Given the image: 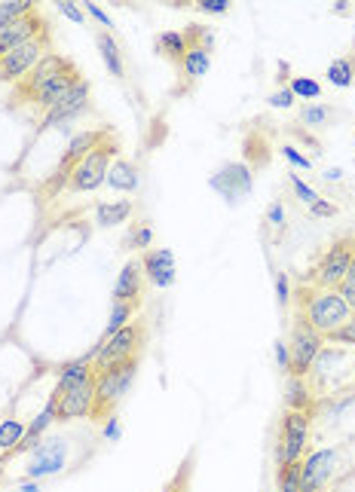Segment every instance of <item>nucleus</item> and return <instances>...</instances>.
Returning <instances> with one entry per match:
<instances>
[{
	"mask_svg": "<svg viewBox=\"0 0 355 492\" xmlns=\"http://www.w3.org/2000/svg\"><path fill=\"white\" fill-rule=\"evenodd\" d=\"M298 315L307 322L313 331H319L322 337H328L331 331H337L340 324H346L355 312L343 303V297L337 290H325L316 285H300L298 288Z\"/></svg>",
	"mask_w": 355,
	"mask_h": 492,
	"instance_id": "nucleus-1",
	"label": "nucleus"
},
{
	"mask_svg": "<svg viewBox=\"0 0 355 492\" xmlns=\"http://www.w3.org/2000/svg\"><path fill=\"white\" fill-rule=\"evenodd\" d=\"M138 364H142V355L126 358L120 364H110L105 370H95V404L89 419L105 422L108 416L123 404V398L129 394L132 383H135L138 376Z\"/></svg>",
	"mask_w": 355,
	"mask_h": 492,
	"instance_id": "nucleus-2",
	"label": "nucleus"
},
{
	"mask_svg": "<svg viewBox=\"0 0 355 492\" xmlns=\"http://www.w3.org/2000/svg\"><path fill=\"white\" fill-rule=\"evenodd\" d=\"M117 156H120V141H117L114 135H108L92 153H86L83 160H80L77 166L71 168L65 190H71V193H92V190H99L101 184L108 181V171H110V166H114Z\"/></svg>",
	"mask_w": 355,
	"mask_h": 492,
	"instance_id": "nucleus-3",
	"label": "nucleus"
},
{
	"mask_svg": "<svg viewBox=\"0 0 355 492\" xmlns=\"http://www.w3.org/2000/svg\"><path fill=\"white\" fill-rule=\"evenodd\" d=\"M144 346H147V324L144 318H135V322H129L123 331H117L114 337L99 340V346L86 358L92 361L95 370H105L110 364L126 361V358H138L144 352Z\"/></svg>",
	"mask_w": 355,
	"mask_h": 492,
	"instance_id": "nucleus-4",
	"label": "nucleus"
},
{
	"mask_svg": "<svg viewBox=\"0 0 355 492\" xmlns=\"http://www.w3.org/2000/svg\"><path fill=\"white\" fill-rule=\"evenodd\" d=\"M352 257H355V236L334 238V242H331V248L322 255L319 263L313 266V272H309V281H313L316 288L337 290L340 281H343L346 272H350Z\"/></svg>",
	"mask_w": 355,
	"mask_h": 492,
	"instance_id": "nucleus-5",
	"label": "nucleus"
},
{
	"mask_svg": "<svg viewBox=\"0 0 355 492\" xmlns=\"http://www.w3.org/2000/svg\"><path fill=\"white\" fill-rule=\"evenodd\" d=\"M47 52H53V37H49V31L34 37V40H28V43H22L16 49H10L4 58H0V83L19 86L22 80L40 65V58L47 56Z\"/></svg>",
	"mask_w": 355,
	"mask_h": 492,
	"instance_id": "nucleus-6",
	"label": "nucleus"
},
{
	"mask_svg": "<svg viewBox=\"0 0 355 492\" xmlns=\"http://www.w3.org/2000/svg\"><path fill=\"white\" fill-rule=\"evenodd\" d=\"M325 346V337L319 331H313L303 318L294 312L291 322V340H288V352H291V376H309L316 358H319Z\"/></svg>",
	"mask_w": 355,
	"mask_h": 492,
	"instance_id": "nucleus-7",
	"label": "nucleus"
},
{
	"mask_svg": "<svg viewBox=\"0 0 355 492\" xmlns=\"http://www.w3.org/2000/svg\"><path fill=\"white\" fill-rule=\"evenodd\" d=\"M68 465V441L65 437H40V444L28 456L25 477L28 480H40V477L58 474Z\"/></svg>",
	"mask_w": 355,
	"mask_h": 492,
	"instance_id": "nucleus-8",
	"label": "nucleus"
},
{
	"mask_svg": "<svg viewBox=\"0 0 355 492\" xmlns=\"http://www.w3.org/2000/svg\"><path fill=\"white\" fill-rule=\"evenodd\" d=\"M337 465H340V453L334 446H325V450H316V453H309V456H303L300 492H325L331 477L337 474Z\"/></svg>",
	"mask_w": 355,
	"mask_h": 492,
	"instance_id": "nucleus-9",
	"label": "nucleus"
},
{
	"mask_svg": "<svg viewBox=\"0 0 355 492\" xmlns=\"http://www.w3.org/2000/svg\"><path fill=\"white\" fill-rule=\"evenodd\" d=\"M108 135H110V129H86V132H80V135H74L68 141V147H65L62 162H58V175L47 184V190H56V193L62 190V184H68L71 168L77 166V162L83 160L86 153H92Z\"/></svg>",
	"mask_w": 355,
	"mask_h": 492,
	"instance_id": "nucleus-10",
	"label": "nucleus"
},
{
	"mask_svg": "<svg viewBox=\"0 0 355 492\" xmlns=\"http://www.w3.org/2000/svg\"><path fill=\"white\" fill-rule=\"evenodd\" d=\"M89 108H92V99H89V80L80 77L71 92L65 95L49 114L40 117V129H56V125H65V123H71V119H80Z\"/></svg>",
	"mask_w": 355,
	"mask_h": 492,
	"instance_id": "nucleus-11",
	"label": "nucleus"
},
{
	"mask_svg": "<svg viewBox=\"0 0 355 492\" xmlns=\"http://www.w3.org/2000/svg\"><path fill=\"white\" fill-rule=\"evenodd\" d=\"M47 31H49V22L40 10H34L31 16H22L16 22H0V58H4L10 49H16L22 43L34 40V37H40Z\"/></svg>",
	"mask_w": 355,
	"mask_h": 492,
	"instance_id": "nucleus-12",
	"label": "nucleus"
},
{
	"mask_svg": "<svg viewBox=\"0 0 355 492\" xmlns=\"http://www.w3.org/2000/svg\"><path fill=\"white\" fill-rule=\"evenodd\" d=\"M80 77H83V73H80V71H77V65L71 62L62 73H56V77L49 80V83H43L40 89H37V92H34L25 104H28V108H34L40 117H43V114H49V110H53L56 104L71 92L74 83H77Z\"/></svg>",
	"mask_w": 355,
	"mask_h": 492,
	"instance_id": "nucleus-13",
	"label": "nucleus"
},
{
	"mask_svg": "<svg viewBox=\"0 0 355 492\" xmlns=\"http://www.w3.org/2000/svg\"><path fill=\"white\" fill-rule=\"evenodd\" d=\"M279 437H282V444H285L288 465H291V462H300L303 450H307V441H309V413L307 410H285Z\"/></svg>",
	"mask_w": 355,
	"mask_h": 492,
	"instance_id": "nucleus-14",
	"label": "nucleus"
},
{
	"mask_svg": "<svg viewBox=\"0 0 355 492\" xmlns=\"http://www.w3.org/2000/svg\"><path fill=\"white\" fill-rule=\"evenodd\" d=\"M68 65H71V58H65L62 52H47V56L40 58V65H37V68L16 86V92H13V101L25 104L37 92V89H40L43 83H49V80H53L56 73H62L65 68H68Z\"/></svg>",
	"mask_w": 355,
	"mask_h": 492,
	"instance_id": "nucleus-15",
	"label": "nucleus"
},
{
	"mask_svg": "<svg viewBox=\"0 0 355 492\" xmlns=\"http://www.w3.org/2000/svg\"><path fill=\"white\" fill-rule=\"evenodd\" d=\"M92 404H95V379L74 385L65 394H58V422L89 419L92 416Z\"/></svg>",
	"mask_w": 355,
	"mask_h": 492,
	"instance_id": "nucleus-16",
	"label": "nucleus"
},
{
	"mask_svg": "<svg viewBox=\"0 0 355 492\" xmlns=\"http://www.w3.org/2000/svg\"><path fill=\"white\" fill-rule=\"evenodd\" d=\"M212 187L224 199L236 203V199L246 196V193L255 187V175H251V168L242 166V162H227V166L212 177Z\"/></svg>",
	"mask_w": 355,
	"mask_h": 492,
	"instance_id": "nucleus-17",
	"label": "nucleus"
},
{
	"mask_svg": "<svg viewBox=\"0 0 355 492\" xmlns=\"http://www.w3.org/2000/svg\"><path fill=\"white\" fill-rule=\"evenodd\" d=\"M142 270L147 275L153 288H172L175 279H178V270H175V255L172 248H151L144 251L142 257Z\"/></svg>",
	"mask_w": 355,
	"mask_h": 492,
	"instance_id": "nucleus-18",
	"label": "nucleus"
},
{
	"mask_svg": "<svg viewBox=\"0 0 355 492\" xmlns=\"http://www.w3.org/2000/svg\"><path fill=\"white\" fill-rule=\"evenodd\" d=\"M144 294V270L142 260H129L123 266L120 275L114 281V303H129V300H142Z\"/></svg>",
	"mask_w": 355,
	"mask_h": 492,
	"instance_id": "nucleus-19",
	"label": "nucleus"
},
{
	"mask_svg": "<svg viewBox=\"0 0 355 492\" xmlns=\"http://www.w3.org/2000/svg\"><path fill=\"white\" fill-rule=\"evenodd\" d=\"M132 214H135V203H132V199H120V203H101V205H95V227H101V229L123 227Z\"/></svg>",
	"mask_w": 355,
	"mask_h": 492,
	"instance_id": "nucleus-20",
	"label": "nucleus"
},
{
	"mask_svg": "<svg viewBox=\"0 0 355 492\" xmlns=\"http://www.w3.org/2000/svg\"><path fill=\"white\" fill-rule=\"evenodd\" d=\"M108 187L117 193H132L138 187V168L135 162H129L126 156H117L114 166L108 171Z\"/></svg>",
	"mask_w": 355,
	"mask_h": 492,
	"instance_id": "nucleus-21",
	"label": "nucleus"
},
{
	"mask_svg": "<svg viewBox=\"0 0 355 492\" xmlns=\"http://www.w3.org/2000/svg\"><path fill=\"white\" fill-rule=\"evenodd\" d=\"M95 43H99V52H101V62H105V68H108L110 73H114L117 80H123V77H126L123 52H120V43L114 40V34L101 28V31L95 34Z\"/></svg>",
	"mask_w": 355,
	"mask_h": 492,
	"instance_id": "nucleus-22",
	"label": "nucleus"
},
{
	"mask_svg": "<svg viewBox=\"0 0 355 492\" xmlns=\"http://www.w3.org/2000/svg\"><path fill=\"white\" fill-rule=\"evenodd\" d=\"M313 407V385L307 376H291L288 374L285 383V410H307Z\"/></svg>",
	"mask_w": 355,
	"mask_h": 492,
	"instance_id": "nucleus-23",
	"label": "nucleus"
},
{
	"mask_svg": "<svg viewBox=\"0 0 355 492\" xmlns=\"http://www.w3.org/2000/svg\"><path fill=\"white\" fill-rule=\"evenodd\" d=\"M212 68V49L203 47V43H194L187 49V56L181 58V71L187 80H203Z\"/></svg>",
	"mask_w": 355,
	"mask_h": 492,
	"instance_id": "nucleus-24",
	"label": "nucleus"
},
{
	"mask_svg": "<svg viewBox=\"0 0 355 492\" xmlns=\"http://www.w3.org/2000/svg\"><path fill=\"white\" fill-rule=\"evenodd\" d=\"M28 425L16 419V416H6V419H0V456L10 459L13 453H16V446L22 444V437H25Z\"/></svg>",
	"mask_w": 355,
	"mask_h": 492,
	"instance_id": "nucleus-25",
	"label": "nucleus"
},
{
	"mask_svg": "<svg viewBox=\"0 0 355 492\" xmlns=\"http://www.w3.org/2000/svg\"><path fill=\"white\" fill-rule=\"evenodd\" d=\"M138 309H142V300H129V303H114V306H110V318H108V327H105V333H101V340L114 337V333L123 331V327L129 322H135Z\"/></svg>",
	"mask_w": 355,
	"mask_h": 492,
	"instance_id": "nucleus-26",
	"label": "nucleus"
},
{
	"mask_svg": "<svg viewBox=\"0 0 355 492\" xmlns=\"http://www.w3.org/2000/svg\"><path fill=\"white\" fill-rule=\"evenodd\" d=\"M187 37L184 31H162L157 37V52L162 58H169L172 65H181V58L187 56Z\"/></svg>",
	"mask_w": 355,
	"mask_h": 492,
	"instance_id": "nucleus-27",
	"label": "nucleus"
},
{
	"mask_svg": "<svg viewBox=\"0 0 355 492\" xmlns=\"http://www.w3.org/2000/svg\"><path fill=\"white\" fill-rule=\"evenodd\" d=\"M328 83L337 86V89H350L355 83V52H350V56H340L334 58V62L328 65Z\"/></svg>",
	"mask_w": 355,
	"mask_h": 492,
	"instance_id": "nucleus-28",
	"label": "nucleus"
},
{
	"mask_svg": "<svg viewBox=\"0 0 355 492\" xmlns=\"http://www.w3.org/2000/svg\"><path fill=\"white\" fill-rule=\"evenodd\" d=\"M153 236H157V233H153V223L138 220V223H132L129 233L123 236V248L126 251H151Z\"/></svg>",
	"mask_w": 355,
	"mask_h": 492,
	"instance_id": "nucleus-29",
	"label": "nucleus"
},
{
	"mask_svg": "<svg viewBox=\"0 0 355 492\" xmlns=\"http://www.w3.org/2000/svg\"><path fill=\"white\" fill-rule=\"evenodd\" d=\"M331 117H334L331 104H307V108H300V123L309 125V129H322Z\"/></svg>",
	"mask_w": 355,
	"mask_h": 492,
	"instance_id": "nucleus-30",
	"label": "nucleus"
},
{
	"mask_svg": "<svg viewBox=\"0 0 355 492\" xmlns=\"http://www.w3.org/2000/svg\"><path fill=\"white\" fill-rule=\"evenodd\" d=\"M288 89H291L294 99H307V101L322 99V86L316 83L313 77H291V83H288Z\"/></svg>",
	"mask_w": 355,
	"mask_h": 492,
	"instance_id": "nucleus-31",
	"label": "nucleus"
},
{
	"mask_svg": "<svg viewBox=\"0 0 355 492\" xmlns=\"http://www.w3.org/2000/svg\"><path fill=\"white\" fill-rule=\"evenodd\" d=\"M300 462H291V465H285L282 471H276L279 492H300Z\"/></svg>",
	"mask_w": 355,
	"mask_h": 492,
	"instance_id": "nucleus-32",
	"label": "nucleus"
},
{
	"mask_svg": "<svg viewBox=\"0 0 355 492\" xmlns=\"http://www.w3.org/2000/svg\"><path fill=\"white\" fill-rule=\"evenodd\" d=\"M37 6L31 0H10V4H0V22H16L22 16H31Z\"/></svg>",
	"mask_w": 355,
	"mask_h": 492,
	"instance_id": "nucleus-33",
	"label": "nucleus"
},
{
	"mask_svg": "<svg viewBox=\"0 0 355 492\" xmlns=\"http://www.w3.org/2000/svg\"><path fill=\"white\" fill-rule=\"evenodd\" d=\"M325 342H337V346H352L355 349V315L346 324H340L337 331H331Z\"/></svg>",
	"mask_w": 355,
	"mask_h": 492,
	"instance_id": "nucleus-34",
	"label": "nucleus"
},
{
	"mask_svg": "<svg viewBox=\"0 0 355 492\" xmlns=\"http://www.w3.org/2000/svg\"><path fill=\"white\" fill-rule=\"evenodd\" d=\"M337 294L343 297V303L355 312V257H352V263H350V272H346V279L340 281Z\"/></svg>",
	"mask_w": 355,
	"mask_h": 492,
	"instance_id": "nucleus-35",
	"label": "nucleus"
},
{
	"mask_svg": "<svg viewBox=\"0 0 355 492\" xmlns=\"http://www.w3.org/2000/svg\"><path fill=\"white\" fill-rule=\"evenodd\" d=\"M279 151H282V156H285L288 162H291L294 168H303V171L313 168V160H309V156H303L300 147H294V144H282V147H279Z\"/></svg>",
	"mask_w": 355,
	"mask_h": 492,
	"instance_id": "nucleus-36",
	"label": "nucleus"
},
{
	"mask_svg": "<svg viewBox=\"0 0 355 492\" xmlns=\"http://www.w3.org/2000/svg\"><path fill=\"white\" fill-rule=\"evenodd\" d=\"M288 181H291V187H294V193H298L300 203H307V205L319 203V193L309 187V184H303V181H300V175H288Z\"/></svg>",
	"mask_w": 355,
	"mask_h": 492,
	"instance_id": "nucleus-37",
	"label": "nucleus"
},
{
	"mask_svg": "<svg viewBox=\"0 0 355 492\" xmlns=\"http://www.w3.org/2000/svg\"><path fill=\"white\" fill-rule=\"evenodd\" d=\"M120 435H123V422H120V416L110 413L108 419H105V428H101V437H105L108 444H117V441H120Z\"/></svg>",
	"mask_w": 355,
	"mask_h": 492,
	"instance_id": "nucleus-38",
	"label": "nucleus"
},
{
	"mask_svg": "<svg viewBox=\"0 0 355 492\" xmlns=\"http://www.w3.org/2000/svg\"><path fill=\"white\" fill-rule=\"evenodd\" d=\"M196 10L209 13V16H224V13H230V0H199Z\"/></svg>",
	"mask_w": 355,
	"mask_h": 492,
	"instance_id": "nucleus-39",
	"label": "nucleus"
},
{
	"mask_svg": "<svg viewBox=\"0 0 355 492\" xmlns=\"http://www.w3.org/2000/svg\"><path fill=\"white\" fill-rule=\"evenodd\" d=\"M340 208L334 203H328V199H319V203L309 205V218H337Z\"/></svg>",
	"mask_w": 355,
	"mask_h": 492,
	"instance_id": "nucleus-40",
	"label": "nucleus"
},
{
	"mask_svg": "<svg viewBox=\"0 0 355 492\" xmlns=\"http://www.w3.org/2000/svg\"><path fill=\"white\" fill-rule=\"evenodd\" d=\"M56 10L62 13V16H68L71 22H77V25H83V22H86V10L74 6L71 0H62V4H56Z\"/></svg>",
	"mask_w": 355,
	"mask_h": 492,
	"instance_id": "nucleus-41",
	"label": "nucleus"
},
{
	"mask_svg": "<svg viewBox=\"0 0 355 492\" xmlns=\"http://www.w3.org/2000/svg\"><path fill=\"white\" fill-rule=\"evenodd\" d=\"M86 16H92L101 28H105V31H110V28H114V19H110L99 4H86Z\"/></svg>",
	"mask_w": 355,
	"mask_h": 492,
	"instance_id": "nucleus-42",
	"label": "nucleus"
},
{
	"mask_svg": "<svg viewBox=\"0 0 355 492\" xmlns=\"http://www.w3.org/2000/svg\"><path fill=\"white\" fill-rule=\"evenodd\" d=\"M276 361H279V370H282V374H291V352H288L285 340H276Z\"/></svg>",
	"mask_w": 355,
	"mask_h": 492,
	"instance_id": "nucleus-43",
	"label": "nucleus"
},
{
	"mask_svg": "<svg viewBox=\"0 0 355 492\" xmlns=\"http://www.w3.org/2000/svg\"><path fill=\"white\" fill-rule=\"evenodd\" d=\"M266 104H270V108H291L294 104V95H291V89H279V92H273L270 99H266Z\"/></svg>",
	"mask_w": 355,
	"mask_h": 492,
	"instance_id": "nucleus-44",
	"label": "nucleus"
},
{
	"mask_svg": "<svg viewBox=\"0 0 355 492\" xmlns=\"http://www.w3.org/2000/svg\"><path fill=\"white\" fill-rule=\"evenodd\" d=\"M276 297H279V303H282V306L291 303V288H288V272H276Z\"/></svg>",
	"mask_w": 355,
	"mask_h": 492,
	"instance_id": "nucleus-45",
	"label": "nucleus"
},
{
	"mask_svg": "<svg viewBox=\"0 0 355 492\" xmlns=\"http://www.w3.org/2000/svg\"><path fill=\"white\" fill-rule=\"evenodd\" d=\"M266 223H273V227H282V223H285V208H282V203H273L270 208H266Z\"/></svg>",
	"mask_w": 355,
	"mask_h": 492,
	"instance_id": "nucleus-46",
	"label": "nucleus"
},
{
	"mask_svg": "<svg viewBox=\"0 0 355 492\" xmlns=\"http://www.w3.org/2000/svg\"><path fill=\"white\" fill-rule=\"evenodd\" d=\"M187 474H190V471H187V468H184V471L175 477L172 487H169L166 492H187Z\"/></svg>",
	"mask_w": 355,
	"mask_h": 492,
	"instance_id": "nucleus-47",
	"label": "nucleus"
},
{
	"mask_svg": "<svg viewBox=\"0 0 355 492\" xmlns=\"http://www.w3.org/2000/svg\"><path fill=\"white\" fill-rule=\"evenodd\" d=\"M325 181H328V184H340V181H343V168H325Z\"/></svg>",
	"mask_w": 355,
	"mask_h": 492,
	"instance_id": "nucleus-48",
	"label": "nucleus"
},
{
	"mask_svg": "<svg viewBox=\"0 0 355 492\" xmlns=\"http://www.w3.org/2000/svg\"><path fill=\"white\" fill-rule=\"evenodd\" d=\"M19 489L22 492H40V483H37V480H25V483H19Z\"/></svg>",
	"mask_w": 355,
	"mask_h": 492,
	"instance_id": "nucleus-49",
	"label": "nucleus"
},
{
	"mask_svg": "<svg viewBox=\"0 0 355 492\" xmlns=\"http://www.w3.org/2000/svg\"><path fill=\"white\" fill-rule=\"evenodd\" d=\"M334 13H340V16H343V13H350V4H346V0H337V4H334Z\"/></svg>",
	"mask_w": 355,
	"mask_h": 492,
	"instance_id": "nucleus-50",
	"label": "nucleus"
},
{
	"mask_svg": "<svg viewBox=\"0 0 355 492\" xmlns=\"http://www.w3.org/2000/svg\"><path fill=\"white\" fill-rule=\"evenodd\" d=\"M4 462H6V459H4V456H0V468H4Z\"/></svg>",
	"mask_w": 355,
	"mask_h": 492,
	"instance_id": "nucleus-51",
	"label": "nucleus"
}]
</instances>
